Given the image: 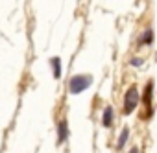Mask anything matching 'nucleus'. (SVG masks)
<instances>
[{"mask_svg":"<svg viewBox=\"0 0 157 153\" xmlns=\"http://www.w3.org/2000/svg\"><path fill=\"white\" fill-rule=\"evenodd\" d=\"M91 83H93V78H91V76L78 74V76H74V78H70V81H68V91H70L72 94H80V92L87 91Z\"/></svg>","mask_w":157,"mask_h":153,"instance_id":"f257e3e1","label":"nucleus"},{"mask_svg":"<svg viewBox=\"0 0 157 153\" xmlns=\"http://www.w3.org/2000/svg\"><path fill=\"white\" fill-rule=\"evenodd\" d=\"M137 103H139V91H137V87H129L124 96V113L129 114L137 107Z\"/></svg>","mask_w":157,"mask_h":153,"instance_id":"f03ea898","label":"nucleus"},{"mask_svg":"<svg viewBox=\"0 0 157 153\" xmlns=\"http://www.w3.org/2000/svg\"><path fill=\"white\" fill-rule=\"evenodd\" d=\"M67 136H68V127H67V122L61 120V122L57 124V142L63 144V142L67 140Z\"/></svg>","mask_w":157,"mask_h":153,"instance_id":"7ed1b4c3","label":"nucleus"},{"mask_svg":"<svg viewBox=\"0 0 157 153\" xmlns=\"http://www.w3.org/2000/svg\"><path fill=\"white\" fill-rule=\"evenodd\" d=\"M50 65H52L54 78L59 80V78H61V59H59V57H52V59H50Z\"/></svg>","mask_w":157,"mask_h":153,"instance_id":"20e7f679","label":"nucleus"},{"mask_svg":"<svg viewBox=\"0 0 157 153\" xmlns=\"http://www.w3.org/2000/svg\"><path fill=\"white\" fill-rule=\"evenodd\" d=\"M102 124H104L105 127H109V125L113 124V109H111V107H105L104 116H102Z\"/></svg>","mask_w":157,"mask_h":153,"instance_id":"39448f33","label":"nucleus"},{"mask_svg":"<svg viewBox=\"0 0 157 153\" xmlns=\"http://www.w3.org/2000/svg\"><path fill=\"white\" fill-rule=\"evenodd\" d=\"M151 39H153V33H151L150 30H146V32H144V35H142V39H140V43L148 44V43H151Z\"/></svg>","mask_w":157,"mask_h":153,"instance_id":"423d86ee","label":"nucleus"},{"mask_svg":"<svg viewBox=\"0 0 157 153\" xmlns=\"http://www.w3.org/2000/svg\"><path fill=\"white\" fill-rule=\"evenodd\" d=\"M128 135H129V131H128V129H124V131H122V135H120V138H118V147H122V146L126 144Z\"/></svg>","mask_w":157,"mask_h":153,"instance_id":"0eeeda50","label":"nucleus"},{"mask_svg":"<svg viewBox=\"0 0 157 153\" xmlns=\"http://www.w3.org/2000/svg\"><path fill=\"white\" fill-rule=\"evenodd\" d=\"M129 153H139V149H137V147H131V149H129Z\"/></svg>","mask_w":157,"mask_h":153,"instance_id":"6e6552de","label":"nucleus"}]
</instances>
